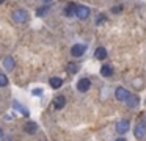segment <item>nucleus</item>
Returning a JSON list of instances; mask_svg holds the SVG:
<instances>
[{
    "label": "nucleus",
    "mask_w": 146,
    "mask_h": 141,
    "mask_svg": "<svg viewBox=\"0 0 146 141\" xmlns=\"http://www.w3.org/2000/svg\"><path fill=\"white\" fill-rule=\"evenodd\" d=\"M2 135H3V130H2V128H0V138H2Z\"/></svg>",
    "instance_id": "nucleus-23"
},
{
    "label": "nucleus",
    "mask_w": 146,
    "mask_h": 141,
    "mask_svg": "<svg viewBox=\"0 0 146 141\" xmlns=\"http://www.w3.org/2000/svg\"><path fill=\"white\" fill-rule=\"evenodd\" d=\"M3 66L8 69V71H13V68H14V60H13V56H7V58L3 60Z\"/></svg>",
    "instance_id": "nucleus-14"
},
{
    "label": "nucleus",
    "mask_w": 146,
    "mask_h": 141,
    "mask_svg": "<svg viewBox=\"0 0 146 141\" xmlns=\"http://www.w3.org/2000/svg\"><path fill=\"white\" fill-rule=\"evenodd\" d=\"M76 16H77L79 19H82V21L88 19V16H90V8H88V6H85V5H77Z\"/></svg>",
    "instance_id": "nucleus-3"
},
{
    "label": "nucleus",
    "mask_w": 146,
    "mask_h": 141,
    "mask_svg": "<svg viewBox=\"0 0 146 141\" xmlns=\"http://www.w3.org/2000/svg\"><path fill=\"white\" fill-rule=\"evenodd\" d=\"M101 75L102 77H111L113 75V68L110 64H104L101 68Z\"/></svg>",
    "instance_id": "nucleus-11"
},
{
    "label": "nucleus",
    "mask_w": 146,
    "mask_h": 141,
    "mask_svg": "<svg viewBox=\"0 0 146 141\" xmlns=\"http://www.w3.org/2000/svg\"><path fill=\"white\" fill-rule=\"evenodd\" d=\"M85 52H86L85 44H76V46H72V49H71V55L72 56H82Z\"/></svg>",
    "instance_id": "nucleus-5"
},
{
    "label": "nucleus",
    "mask_w": 146,
    "mask_h": 141,
    "mask_svg": "<svg viewBox=\"0 0 146 141\" xmlns=\"http://www.w3.org/2000/svg\"><path fill=\"white\" fill-rule=\"evenodd\" d=\"M47 6H42V8L41 9H38V11H36V16H44L46 14V13H47Z\"/></svg>",
    "instance_id": "nucleus-18"
},
{
    "label": "nucleus",
    "mask_w": 146,
    "mask_h": 141,
    "mask_svg": "<svg viewBox=\"0 0 146 141\" xmlns=\"http://www.w3.org/2000/svg\"><path fill=\"white\" fill-rule=\"evenodd\" d=\"M49 83H50V86L54 88V89H58V88L63 85V80H61L60 77H52L50 80H49Z\"/></svg>",
    "instance_id": "nucleus-13"
},
{
    "label": "nucleus",
    "mask_w": 146,
    "mask_h": 141,
    "mask_svg": "<svg viewBox=\"0 0 146 141\" xmlns=\"http://www.w3.org/2000/svg\"><path fill=\"white\" fill-rule=\"evenodd\" d=\"M24 130H25V133L33 135V133H36V132H38V124H36V122H33V121H27L25 125H24Z\"/></svg>",
    "instance_id": "nucleus-8"
},
{
    "label": "nucleus",
    "mask_w": 146,
    "mask_h": 141,
    "mask_svg": "<svg viewBox=\"0 0 146 141\" xmlns=\"http://www.w3.org/2000/svg\"><path fill=\"white\" fill-rule=\"evenodd\" d=\"M77 71H79V66H77L76 63H69V64H68V72H71V74H76Z\"/></svg>",
    "instance_id": "nucleus-15"
},
{
    "label": "nucleus",
    "mask_w": 146,
    "mask_h": 141,
    "mask_svg": "<svg viewBox=\"0 0 146 141\" xmlns=\"http://www.w3.org/2000/svg\"><path fill=\"white\" fill-rule=\"evenodd\" d=\"M42 2H50V0H42Z\"/></svg>",
    "instance_id": "nucleus-24"
},
{
    "label": "nucleus",
    "mask_w": 146,
    "mask_h": 141,
    "mask_svg": "<svg viewBox=\"0 0 146 141\" xmlns=\"http://www.w3.org/2000/svg\"><path fill=\"white\" fill-rule=\"evenodd\" d=\"M129 128H130V124H129V121H127V119H121V121L116 124V132H118V133H121V135L126 133Z\"/></svg>",
    "instance_id": "nucleus-7"
},
{
    "label": "nucleus",
    "mask_w": 146,
    "mask_h": 141,
    "mask_svg": "<svg viewBox=\"0 0 146 141\" xmlns=\"http://www.w3.org/2000/svg\"><path fill=\"white\" fill-rule=\"evenodd\" d=\"M104 21H105V17H104V16H99V21H98V24H102Z\"/></svg>",
    "instance_id": "nucleus-21"
},
{
    "label": "nucleus",
    "mask_w": 146,
    "mask_h": 141,
    "mask_svg": "<svg viewBox=\"0 0 146 141\" xmlns=\"http://www.w3.org/2000/svg\"><path fill=\"white\" fill-rule=\"evenodd\" d=\"M41 94H42V89H39V88L38 89H33V96H41Z\"/></svg>",
    "instance_id": "nucleus-20"
},
{
    "label": "nucleus",
    "mask_w": 146,
    "mask_h": 141,
    "mask_svg": "<svg viewBox=\"0 0 146 141\" xmlns=\"http://www.w3.org/2000/svg\"><path fill=\"white\" fill-rule=\"evenodd\" d=\"M130 96H132V94H130L126 88H123V86L116 88V91H115V97H116L118 100H121V102H127V99H129Z\"/></svg>",
    "instance_id": "nucleus-2"
},
{
    "label": "nucleus",
    "mask_w": 146,
    "mask_h": 141,
    "mask_svg": "<svg viewBox=\"0 0 146 141\" xmlns=\"http://www.w3.org/2000/svg\"><path fill=\"white\" fill-rule=\"evenodd\" d=\"M76 9H77V5L76 3H68L66 5V8H64V16H72V14H76Z\"/></svg>",
    "instance_id": "nucleus-12"
},
{
    "label": "nucleus",
    "mask_w": 146,
    "mask_h": 141,
    "mask_svg": "<svg viewBox=\"0 0 146 141\" xmlns=\"http://www.w3.org/2000/svg\"><path fill=\"white\" fill-rule=\"evenodd\" d=\"M116 141H127V140H126V138H123V136H121V138H118Z\"/></svg>",
    "instance_id": "nucleus-22"
},
{
    "label": "nucleus",
    "mask_w": 146,
    "mask_h": 141,
    "mask_svg": "<svg viewBox=\"0 0 146 141\" xmlns=\"http://www.w3.org/2000/svg\"><path fill=\"white\" fill-rule=\"evenodd\" d=\"M90 88H91V81H90V78H80L79 83H77V89H79L80 93H86Z\"/></svg>",
    "instance_id": "nucleus-6"
},
{
    "label": "nucleus",
    "mask_w": 146,
    "mask_h": 141,
    "mask_svg": "<svg viewBox=\"0 0 146 141\" xmlns=\"http://www.w3.org/2000/svg\"><path fill=\"white\" fill-rule=\"evenodd\" d=\"M133 133H135V136L138 138V140L145 138V135H146V122H138V124L135 125Z\"/></svg>",
    "instance_id": "nucleus-4"
},
{
    "label": "nucleus",
    "mask_w": 146,
    "mask_h": 141,
    "mask_svg": "<svg viewBox=\"0 0 146 141\" xmlns=\"http://www.w3.org/2000/svg\"><path fill=\"white\" fill-rule=\"evenodd\" d=\"M123 11V6H113V8H111V13H115V14H116V13H121Z\"/></svg>",
    "instance_id": "nucleus-19"
},
{
    "label": "nucleus",
    "mask_w": 146,
    "mask_h": 141,
    "mask_svg": "<svg viewBox=\"0 0 146 141\" xmlns=\"http://www.w3.org/2000/svg\"><path fill=\"white\" fill-rule=\"evenodd\" d=\"M13 21L17 24H24V22L29 21V14L24 9H16V11H13Z\"/></svg>",
    "instance_id": "nucleus-1"
},
{
    "label": "nucleus",
    "mask_w": 146,
    "mask_h": 141,
    "mask_svg": "<svg viewBox=\"0 0 146 141\" xmlns=\"http://www.w3.org/2000/svg\"><path fill=\"white\" fill-rule=\"evenodd\" d=\"M127 103H129V105H138V97L137 96H130L129 99H127Z\"/></svg>",
    "instance_id": "nucleus-16"
},
{
    "label": "nucleus",
    "mask_w": 146,
    "mask_h": 141,
    "mask_svg": "<svg viewBox=\"0 0 146 141\" xmlns=\"http://www.w3.org/2000/svg\"><path fill=\"white\" fill-rule=\"evenodd\" d=\"M8 85V77L5 74H0V86H7Z\"/></svg>",
    "instance_id": "nucleus-17"
},
{
    "label": "nucleus",
    "mask_w": 146,
    "mask_h": 141,
    "mask_svg": "<svg viewBox=\"0 0 146 141\" xmlns=\"http://www.w3.org/2000/svg\"><path fill=\"white\" fill-rule=\"evenodd\" d=\"M64 105H66V97L64 96H57L54 99V108L55 110H61Z\"/></svg>",
    "instance_id": "nucleus-9"
},
{
    "label": "nucleus",
    "mask_w": 146,
    "mask_h": 141,
    "mask_svg": "<svg viewBox=\"0 0 146 141\" xmlns=\"http://www.w3.org/2000/svg\"><path fill=\"white\" fill-rule=\"evenodd\" d=\"M3 2H5V0H0V3H3Z\"/></svg>",
    "instance_id": "nucleus-25"
},
{
    "label": "nucleus",
    "mask_w": 146,
    "mask_h": 141,
    "mask_svg": "<svg viewBox=\"0 0 146 141\" xmlns=\"http://www.w3.org/2000/svg\"><path fill=\"white\" fill-rule=\"evenodd\" d=\"M94 58L96 60H105L107 58V49L105 47H98V49L94 50Z\"/></svg>",
    "instance_id": "nucleus-10"
}]
</instances>
